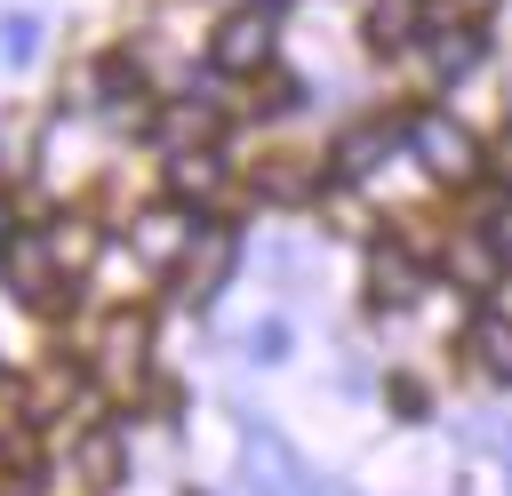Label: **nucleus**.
<instances>
[{
  "label": "nucleus",
  "instance_id": "nucleus-14",
  "mask_svg": "<svg viewBox=\"0 0 512 496\" xmlns=\"http://www.w3.org/2000/svg\"><path fill=\"white\" fill-rule=\"evenodd\" d=\"M392 144H400V128H384V120H360V128H352V136L336 144L328 176H344V184H352V176H368L376 160H392Z\"/></svg>",
  "mask_w": 512,
  "mask_h": 496
},
{
  "label": "nucleus",
  "instance_id": "nucleus-2",
  "mask_svg": "<svg viewBox=\"0 0 512 496\" xmlns=\"http://www.w3.org/2000/svg\"><path fill=\"white\" fill-rule=\"evenodd\" d=\"M144 368H152V320L144 312H104L96 320V336H88V376L104 384V392H136L144 384Z\"/></svg>",
  "mask_w": 512,
  "mask_h": 496
},
{
  "label": "nucleus",
  "instance_id": "nucleus-18",
  "mask_svg": "<svg viewBox=\"0 0 512 496\" xmlns=\"http://www.w3.org/2000/svg\"><path fill=\"white\" fill-rule=\"evenodd\" d=\"M80 472H88L96 488H112V480H120V432H112V424H96V432L80 440Z\"/></svg>",
  "mask_w": 512,
  "mask_h": 496
},
{
  "label": "nucleus",
  "instance_id": "nucleus-4",
  "mask_svg": "<svg viewBox=\"0 0 512 496\" xmlns=\"http://www.w3.org/2000/svg\"><path fill=\"white\" fill-rule=\"evenodd\" d=\"M272 48H280V16H272V0H240V8L216 24V40H208L216 72H232V80L264 72V64H272Z\"/></svg>",
  "mask_w": 512,
  "mask_h": 496
},
{
  "label": "nucleus",
  "instance_id": "nucleus-17",
  "mask_svg": "<svg viewBox=\"0 0 512 496\" xmlns=\"http://www.w3.org/2000/svg\"><path fill=\"white\" fill-rule=\"evenodd\" d=\"M472 56H480V40H472V24H448V32H432V72H440V80H456V72H472Z\"/></svg>",
  "mask_w": 512,
  "mask_h": 496
},
{
  "label": "nucleus",
  "instance_id": "nucleus-12",
  "mask_svg": "<svg viewBox=\"0 0 512 496\" xmlns=\"http://www.w3.org/2000/svg\"><path fill=\"white\" fill-rule=\"evenodd\" d=\"M216 192H224V152H216V144H208V152H168V200H176V208L200 216Z\"/></svg>",
  "mask_w": 512,
  "mask_h": 496
},
{
  "label": "nucleus",
  "instance_id": "nucleus-8",
  "mask_svg": "<svg viewBox=\"0 0 512 496\" xmlns=\"http://www.w3.org/2000/svg\"><path fill=\"white\" fill-rule=\"evenodd\" d=\"M232 264H240V240H232L224 224H200L192 256L176 264V288H184L192 304H216V296H224V280H232Z\"/></svg>",
  "mask_w": 512,
  "mask_h": 496
},
{
  "label": "nucleus",
  "instance_id": "nucleus-22",
  "mask_svg": "<svg viewBox=\"0 0 512 496\" xmlns=\"http://www.w3.org/2000/svg\"><path fill=\"white\" fill-rule=\"evenodd\" d=\"M0 176H24V136H0Z\"/></svg>",
  "mask_w": 512,
  "mask_h": 496
},
{
  "label": "nucleus",
  "instance_id": "nucleus-23",
  "mask_svg": "<svg viewBox=\"0 0 512 496\" xmlns=\"http://www.w3.org/2000/svg\"><path fill=\"white\" fill-rule=\"evenodd\" d=\"M488 8H496V0H456V16H488Z\"/></svg>",
  "mask_w": 512,
  "mask_h": 496
},
{
  "label": "nucleus",
  "instance_id": "nucleus-9",
  "mask_svg": "<svg viewBox=\"0 0 512 496\" xmlns=\"http://www.w3.org/2000/svg\"><path fill=\"white\" fill-rule=\"evenodd\" d=\"M88 104H96L112 128H128V120L152 104V88H144V64H136V56H104V64L88 72Z\"/></svg>",
  "mask_w": 512,
  "mask_h": 496
},
{
  "label": "nucleus",
  "instance_id": "nucleus-6",
  "mask_svg": "<svg viewBox=\"0 0 512 496\" xmlns=\"http://www.w3.org/2000/svg\"><path fill=\"white\" fill-rule=\"evenodd\" d=\"M424 280H432V272H424V256H416L408 240H376V248H368V304H376V312L416 304Z\"/></svg>",
  "mask_w": 512,
  "mask_h": 496
},
{
  "label": "nucleus",
  "instance_id": "nucleus-13",
  "mask_svg": "<svg viewBox=\"0 0 512 496\" xmlns=\"http://www.w3.org/2000/svg\"><path fill=\"white\" fill-rule=\"evenodd\" d=\"M464 344H472V368L488 384H512V312H472Z\"/></svg>",
  "mask_w": 512,
  "mask_h": 496
},
{
  "label": "nucleus",
  "instance_id": "nucleus-11",
  "mask_svg": "<svg viewBox=\"0 0 512 496\" xmlns=\"http://www.w3.org/2000/svg\"><path fill=\"white\" fill-rule=\"evenodd\" d=\"M440 264H448V280H456V288H472V296H488V288L504 280V256H496L488 224H464V232H448Z\"/></svg>",
  "mask_w": 512,
  "mask_h": 496
},
{
  "label": "nucleus",
  "instance_id": "nucleus-5",
  "mask_svg": "<svg viewBox=\"0 0 512 496\" xmlns=\"http://www.w3.org/2000/svg\"><path fill=\"white\" fill-rule=\"evenodd\" d=\"M200 224H208V216H192V208H176V200H160V208H144V216H128V248H136V264H144V272H176V264L192 256V240H200Z\"/></svg>",
  "mask_w": 512,
  "mask_h": 496
},
{
  "label": "nucleus",
  "instance_id": "nucleus-16",
  "mask_svg": "<svg viewBox=\"0 0 512 496\" xmlns=\"http://www.w3.org/2000/svg\"><path fill=\"white\" fill-rule=\"evenodd\" d=\"M424 24V0H368V40L376 48H408Z\"/></svg>",
  "mask_w": 512,
  "mask_h": 496
},
{
  "label": "nucleus",
  "instance_id": "nucleus-21",
  "mask_svg": "<svg viewBox=\"0 0 512 496\" xmlns=\"http://www.w3.org/2000/svg\"><path fill=\"white\" fill-rule=\"evenodd\" d=\"M248 352H256V360H288V328H280V320H256V328H248Z\"/></svg>",
  "mask_w": 512,
  "mask_h": 496
},
{
  "label": "nucleus",
  "instance_id": "nucleus-10",
  "mask_svg": "<svg viewBox=\"0 0 512 496\" xmlns=\"http://www.w3.org/2000/svg\"><path fill=\"white\" fill-rule=\"evenodd\" d=\"M216 128H224V120H216V104H208V96H192V88H184L176 104H160V120H152L160 160H168V152H208V144H216Z\"/></svg>",
  "mask_w": 512,
  "mask_h": 496
},
{
  "label": "nucleus",
  "instance_id": "nucleus-1",
  "mask_svg": "<svg viewBox=\"0 0 512 496\" xmlns=\"http://www.w3.org/2000/svg\"><path fill=\"white\" fill-rule=\"evenodd\" d=\"M400 144L416 152V168H424L432 184H480V168H488L480 136H472L464 120H448V112H416V120L400 128Z\"/></svg>",
  "mask_w": 512,
  "mask_h": 496
},
{
  "label": "nucleus",
  "instance_id": "nucleus-20",
  "mask_svg": "<svg viewBox=\"0 0 512 496\" xmlns=\"http://www.w3.org/2000/svg\"><path fill=\"white\" fill-rule=\"evenodd\" d=\"M24 424H40V416H32V392H24L16 376H0V448L24 440Z\"/></svg>",
  "mask_w": 512,
  "mask_h": 496
},
{
  "label": "nucleus",
  "instance_id": "nucleus-7",
  "mask_svg": "<svg viewBox=\"0 0 512 496\" xmlns=\"http://www.w3.org/2000/svg\"><path fill=\"white\" fill-rule=\"evenodd\" d=\"M240 464H248V488L256 496H312L304 472H296V456H288V440L272 424H240Z\"/></svg>",
  "mask_w": 512,
  "mask_h": 496
},
{
  "label": "nucleus",
  "instance_id": "nucleus-3",
  "mask_svg": "<svg viewBox=\"0 0 512 496\" xmlns=\"http://www.w3.org/2000/svg\"><path fill=\"white\" fill-rule=\"evenodd\" d=\"M0 280H8V296L48 304V296H56V280H64L56 232H48V224H0Z\"/></svg>",
  "mask_w": 512,
  "mask_h": 496
},
{
  "label": "nucleus",
  "instance_id": "nucleus-19",
  "mask_svg": "<svg viewBox=\"0 0 512 496\" xmlns=\"http://www.w3.org/2000/svg\"><path fill=\"white\" fill-rule=\"evenodd\" d=\"M0 56H8V64H32V56H40V16H24V8L0 16Z\"/></svg>",
  "mask_w": 512,
  "mask_h": 496
},
{
  "label": "nucleus",
  "instance_id": "nucleus-24",
  "mask_svg": "<svg viewBox=\"0 0 512 496\" xmlns=\"http://www.w3.org/2000/svg\"><path fill=\"white\" fill-rule=\"evenodd\" d=\"M0 480H8V448H0Z\"/></svg>",
  "mask_w": 512,
  "mask_h": 496
},
{
  "label": "nucleus",
  "instance_id": "nucleus-15",
  "mask_svg": "<svg viewBox=\"0 0 512 496\" xmlns=\"http://www.w3.org/2000/svg\"><path fill=\"white\" fill-rule=\"evenodd\" d=\"M320 160H264L256 168V200H280V208H296V200H312L320 192Z\"/></svg>",
  "mask_w": 512,
  "mask_h": 496
}]
</instances>
